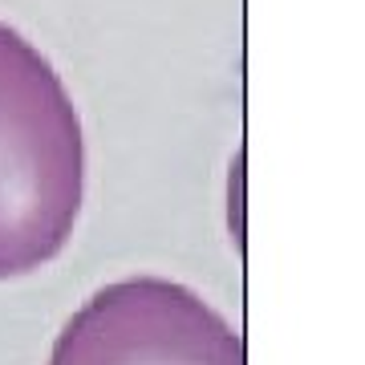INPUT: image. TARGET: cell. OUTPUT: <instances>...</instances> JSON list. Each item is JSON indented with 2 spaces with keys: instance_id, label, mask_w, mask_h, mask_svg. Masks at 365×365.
<instances>
[{
  "instance_id": "cell-1",
  "label": "cell",
  "mask_w": 365,
  "mask_h": 365,
  "mask_svg": "<svg viewBox=\"0 0 365 365\" xmlns=\"http://www.w3.org/2000/svg\"><path fill=\"white\" fill-rule=\"evenodd\" d=\"M86 195V143L49 57L0 21V280L69 244Z\"/></svg>"
},
{
  "instance_id": "cell-2",
  "label": "cell",
  "mask_w": 365,
  "mask_h": 365,
  "mask_svg": "<svg viewBox=\"0 0 365 365\" xmlns=\"http://www.w3.org/2000/svg\"><path fill=\"white\" fill-rule=\"evenodd\" d=\"M49 365H248L244 337L191 288L130 276L98 288L57 333Z\"/></svg>"
}]
</instances>
